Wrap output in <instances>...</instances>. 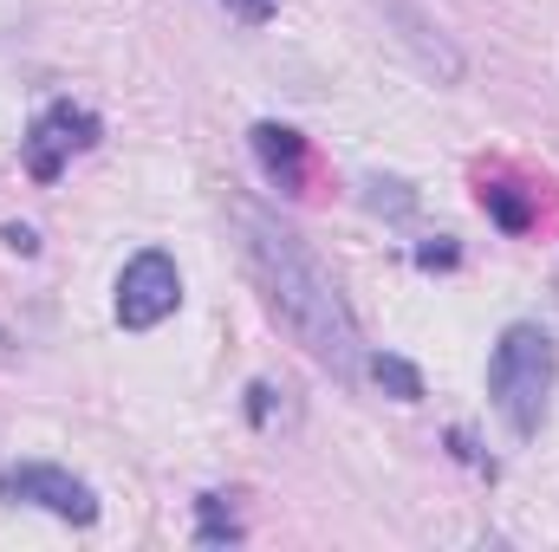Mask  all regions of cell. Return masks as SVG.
<instances>
[{"mask_svg":"<svg viewBox=\"0 0 559 552\" xmlns=\"http://www.w3.org/2000/svg\"><path fill=\"white\" fill-rule=\"evenodd\" d=\"M235 228H241V254L248 274L267 292V312L332 371V377H358L365 371V345H358V319L338 292V279L319 267V254L299 241V228H286L280 215L235 202Z\"/></svg>","mask_w":559,"mask_h":552,"instance_id":"1","label":"cell"},{"mask_svg":"<svg viewBox=\"0 0 559 552\" xmlns=\"http://www.w3.org/2000/svg\"><path fill=\"white\" fill-rule=\"evenodd\" d=\"M378 13L397 26L404 52L417 59V65L429 72V79H436V85H455V79H462V52H455V39H449V33H442L429 13H423L417 0H378Z\"/></svg>","mask_w":559,"mask_h":552,"instance_id":"6","label":"cell"},{"mask_svg":"<svg viewBox=\"0 0 559 552\" xmlns=\"http://www.w3.org/2000/svg\"><path fill=\"white\" fill-rule=\"evenodd\" d=\"M222 7H228L241 26H267V20L280 13V0H222Z\"/></svg>","mask_w":559,"mask_h":552,"instance_id":"11","label":"cell"},{"mask_svg":"<svg viewBox=\"0 0 559 552\" xmlns=\"http://www.w3.org/2000/svg\"><path fill=\"white\" fill-rule=\"evenodd\" d=\"M176 305H182V274H176V261H169L163 248L131 254L124 274H118V319H124L131 332H150V325H163Z\"/></svg>","mask_w":559,"mask_h":552,"instance_id":"4","label":"cell"},{"mask_svg":"<svg viewBox=\"0 0 559 552\" xmlns=\"http://www.w3.org/2000/svg\"><path fill=\"white\" fill-rule=\"evenodd\" d=\"M0 507H39V514L72 520V527H92V520H98V494H92L72 468H52V461L0 468Z\"/></svg>","mask_w":559,"mask_h":552,"instance_id":"3","label":"cell"},{"mask_svg":"<svg viewBox=\"0 0 559 552\" xmlns=\"http://www.w3.org/2000/svg\"><path fill=\"white\" fill-rule=\"evenodd\" d=\"M559 377V351L540 325H508L495 358H488V404L495 416L527 442L540 422H547V397H554Z\"/></svg>","mask_w":559,"mask_h":552,"instance_id":"2","label":"cell"},{"mask_svg":"<svg viewBox=\"0 0 559 552\" xmlns=\"http://www.w3.org/2000/svg\"><path fill=\"white\" fill-rule=\"evenodd\" d=\"M98 143V118L92 111H79V105H52L39 124H33V137H26V169L39 176V182H52L79 149H92Z\"/></svg>","mask_w":559,"mask_h":552,"instance_id":"5","label":"cell"},{"mask_svg":"<svg viewBox=\"0 0 559 552\" xmlns=\"http://www.w3.org/2000/svg\"><path fill=\"white\" fill-rule=\"evenodd\" d=\"M254 156H261V169H267V182H274L280 195H299L306 189V137L299 131H286V124H254Z\"/></svg>","mask_w":559,"mask_h":552,"instance_id":"7","label":"cell"},{"mask_svg":"<svg viewBox=\"0 0 559 552\" xmlns=\"http://www.w3.org/2000/svg\"><path fill=\"white\" fill-rule=\"evenodd\" d=\"M202 547H222V540H241V527H235V514H222V501L215 494H202V533H195Z\"/></svg>","mask_w":559,"mask_h":552,"instance_id":"10","label":"cell"},{"mask_svg":"<svg viewBox=\"0 0 559 552\" xmlns=\"http://www.w3.org/2000/svg\"><path fill=\"white\" fill-rule=\"evenodd\" d=\"M481 208H488V215H495V221H501L508 235H521V228H534V208H527V202H514V195H508L501 182H488V189H481Z\"/></svg>","mask_w":559,"mask_h":552,"instance_id":"8","label":"cell"},{"mask_svg":"<svg viewBox=\"0 0 559 552\" xmlns=\"http://www.w3.org/2000/svg\"><path fill=\"white\" fill-rule=\"evenodd\" d=\"M371 377H378V384H391V391H397V404H417V397H423V377L404 364V358H371Z\"/></svg>","mask_w":559,"mask_h":552,"instance_id":"9","label":"cell"}]
</instances>
